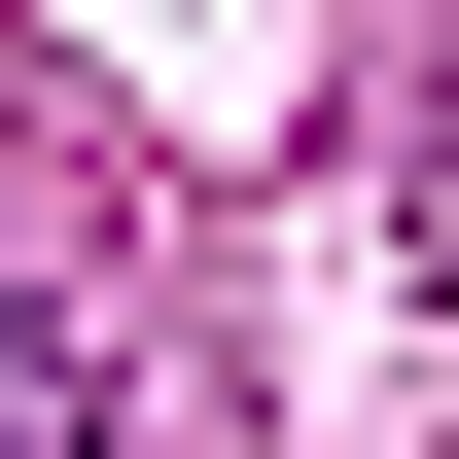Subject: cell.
Listing matches in <instances>:
<instances>
[{"label":"cell","instance_id":"obj_1","mask_svg":"<svg viewBox=\"0 0 459 459\" xmlns=\"http://www.w3.org/2000/svg\"><path fill=\"white\" fill-rule=\"evenodd\" d=\"M0 459H107V389H71V318L0 283Z\"/></svg>","mask_w":459,"mask_h":459}]
</instances>
